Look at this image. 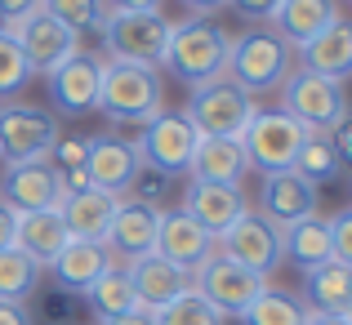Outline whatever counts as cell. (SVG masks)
Instances as JSON below:
<instances>
[{"label": "cell", "mask_w": 352, "mask_h": 325, "mask_svg": "<svg viewBox=\"0 0 352 325\" xmlns=\"http://www.w3.org/2000/svg\"><path fill=\"white\" fill-rule=\"evenodd\" d=\"M138 170H143V165H138L134 143H125V138H116V134H98V138H89V152H85L89 188L112 192V197H125V192L134 188Z\"/></svg>", "instance_id": "cell-17"}, {"label": "cell", "mask_w": 352, "mask_h": 325, "mask_svg": "<svg viewBox=\"0 0 352 325\" xmlns=\"http://www.w3.org/2000/svg\"><path fill=\"white\" fill-rule=\"evenodd\" d=\"M214 245H219L223 258H232V263L250 267V272H258V276H267L281 263V227L267 223L263 214H245L236 227H228Z\"/></svg>", "instance_id": "cell-13"}, {"label": "cell", "mask_w": 352, "mask_h": 325, "mask_svg": "<svg viewBox=\"0 0 352 325\" xmlns=\"http://www.w3.org/2000/svg\"><path fill=\"white\" fill-rule=\"evenodd\" d=\"M103 325H156V312L152 308H134V312H120V317L103 321Z\"/></svg>", "instance_id": "cell-41"}, {"label": "cell", "mask_w": 352, "mask_h": 325, "mask_svg": "<svg viewBox=\"0 0 352 325\" xmlns=\"http://www.w3.org/2000/svg\"><path fill=\"white\" fill-rule=\"evenodd\" d=\"M14 223H18V214L5 205V201H0V249L14 245Z\"/></svg>", "instance_id": "cell-43"}, {"label": "cell", "mask_w": 352, "mask_h": 325, "mask_svg": "<svg viewBox=\"0 0 352 325\" xmlns=\"http://www.w3.org/2000/svg\"><path fill=\"white\" fill-rule=\"evenodd\" d=\"M339 170H344V156H339L335 138L330 134H308V143L299 147V161H294V174H303L312 188H321V183L339 179Z\"/></svg>", "instance_id": "cell-30"}, {"label": "cell", "mask_w": 352, "mask_h": 325, "mask_svg": "<svg viewBox=\"0 0 352 325\" xmlns=\"http://www.w3.org/2000/svg\"><path fill=\"white\" fill-rule=\"evenodd\" d=\"M183 5H188V9H197L201 18H210V14H219V9H223L228 0H183Z\"/></svg>", "instance_id": "cell-45"}, {"label": "cell", "mask_w": 352, "mask_h": 325, "mask_svg": "<svg viewBox=\"0 0 352 325\" xmlns=\"http://www.w3.org/2000/svg\"><path fill=\"white\" fill-rule=\"evenodd\" d=\"M107 267H112V254H107V245H94V240H67L63 254L54 258V276L72 294H89Z\"/></svg>", "instance_id": "cell-24"}, {"label": "cell", "mask_w": 352, "mask_h": 325, "mask_svg": "<svg viewBox=\"0 0 352 325\" xmlns=\"http://www.w3.org/2000/svg\"><path fill=\"white\" fill-rule=\"evenodd\" d=\"M0 201H5L14 214L27 210H58L67 201L63 192V170L50 161H27V165H9L5 183H0Z\"/></svg>", "instance_id": "cell-12"}, {"label": "cell", "mask_w": 352, "mask_h": 325, "mask_svg": "<svg viewBox=\"0 0 352 325\" xmlns=\"http://www.w3.org/2000/svg\"><path fill=\"white\" fill-rule=\"evenodd\" d=\"M58 143V116L27 103H5L0 107V161L5 165H27V161H50Z\"/></svg>", "instance_id": "cell-9"}, {"label": "cell", "mask_w": 352, "mask_h": 325, "mask_svg": "<svg viewBox=\"0 0 352 325\" xmlns=\"http://www.w3.org/2000/svg\"><path fill=\"white\" fill-rule=\"evenodd\" d=\"M303 67L317 71V76L339 80V85H344V76H352V23L348 18L330 23L317 41L303 45Z\"/></svg>", "instance_id": "cell-26"}, {"label": "cell", "mask_w": 352, "mask_h": 325, "mask_svg": "<svg viewBox=\"0 0 352 325\" xmlns=\"http://www.w3.org/2000/svg\"><path fill=\"white\" fill-rule=\"evenodd\" d=\"M161 76L143 63H103V89H98V111L116 125H147L161 107Z\"/></svg>", "instance_id": "cell-3"}, {"label": "cell", "mask_w": 352, "mask_h": 325, "mask_svg": "<svg viewBox=\"0 0 352 325\" xmlns=\"http://www.w3.org/2000/svg\"><path fill=\"white\" fill-rule=\"evenodd\" d=\"M303 325H348V317H326V312H308Z\"/></svg>", "instance_id": "cell-46"}, {"label": "cell", "mask_w": 352, "mask_h": 325, "mask_svg": "<svg viewBox=\"0 0 352 325\" xmlns=\"http://www.w3.org/2000/svg\"><path fill=\"white\" fill-rule=\"evenodd\" d=\"M348 325H352V308H348Z\"/></svg>", "instance_id": "cell-47"}, {"label": "cell", "mask_w": 352, "mask_h": 325, "mask_svg": "<svg viewBox=\"0 0 352 325\" xmlns=\"http://www.w3.org/2000/svg\"><path fill=\"white\" fill-rule=\"evenodd\" d=\"M254 111H258L254 98L223 76V80H210V85L192 89L183 116L192 120V129H197L201 138H241L245 125L254 120Z\"/></svg>", "instance_id": "cell-6"}, {"label": "cell", "mask_w": 352, "mask_h": 325, "mask_svg": "<svg viewBox=\"0 0 352 325\" xmlns=\"http://www.w3.org/2000/svg\"><path fill=\"white\" fill-rule=\"evenodd\" d=\"M103 9H161V0H103Z\"/></svg>", "instance_id": "cell-44"}, {"label": "cell", "mask_w": 352, "mask_h": 325, "mask_svg": "<svg viewBox=\"0 0 352 325\" xmlns=\"http://www.w3.org/2000/svg\"><path fill=\"white\" fill-rule=\"evenodd\" d=\"M5 32L14 36V45L23 49V58H27V67H32V76H36V71H45V76H50V71L63 67L72 54H80V36L67 32L58 18H50L41 5H36L32 14H23L18 23H9Z\"/></svg>", "instance_id": "cell-10"}, {"label": "cell", "mask_w": 352, "mask_h": 325, "mask_svg": "<svg viewBox=\"0 0 352 325\" xmlns=\"http://www.w3.org/2000/svg\"><path fill=\"white\" fill-rule=\"evenodd\" d=\"M32 80V67H27V58H23V49L14 45V36L0 27V98H9V94H18V89Z\"/></svg>", "instance_id": "cell-35"}, {"label": "cell", "mask_w": 352, "mask_h": 325, "mask_svg": "<svg viewBox=\"0 0 352 325\" xmlns=\"http://www.w3.org/2000/svg\"><path fill=\"white\" fill-rule=\"evenodd\" d=\"M192 290H197L206 303H214L223 317H241V312H245L250 303L267 290V276L250 272V267L232 263V258H223L214 249V254H210V263L192 272Z\"/></svg>", "instance_id": "cell-11"}, {"label": "cell", "mask_w": 352, "mask_h": 325, "mask_svg": "<svg viewBox=\"0 0 352 325\" xmlns=\"http://www.w3.org/2000/svg\"><path fill=\"white\" fill-rule=\"evenodd\" d=\"M0 325H32V312L23 303H5L0 299Z\"/></svg>", "instance_id": "cell-40"}, {"label": "cell", "mask_w": 352, "mask_h": 325, "mask_svg": "<svg viewBox=\"0 0 352 325\" xmlns=\"http://www.w3.org/2000/svg\"><path fill=\"white\" fill-rule=\"evenodd\" d=\"M228 49H232V36L219 23L192 14L183 23L170 27V49H165V67L183 80V85L201 89L210 80L228 76Z\"/></svg>", "instance_id": "cell-1"}, {"label": "cell", "mask_w": 352, "mask_h": 325, "mask_svg": "<svg viewBox=\"0 0 352 325\" xmlns=\"http://www.w3.org/2000/svg\"><path fill=\"white\" fill-rule=\"evenodd\" d=\"M228 5L236 9V14H245V18H276V9H281V0H228Z\"/></svg>", "instance_id": "cell-38"}, {"label": "cell", "mask_w": 352, "mask_h": 325, "mask_svg": "<svg viewBox=\"0 0 352 325\" xmlns=\"http://www.w3.org/2000/svg\"><path fill=\"white\" fill-rule=\"evenodd\" d=\"M197 143H201V134L192 129V120L183 111H156L143 125L134 152H138V165H147L152 174H188Z\"/></svg>", "instance_id": "cell-8"}, {"label": "cell", "mask_w": 352, "mask_h": 325, "mask_svg": "<svg viewBox=\"0 0 352 325\" xmlns=\"http://www.w3.org/2000/svg\"><path fill=\"white\" fill-rule=\"evenodd\" d=\"M330 254H335V263L352 267V210L330 218Z\"/></svg>", "instance_id": "cell-36"}, {"label": "cell", "mask_w": 352, "mask_h": 325, "mask_svg": "<svg viewBox=\"0 0 352 325\" xmlns=\"http://www.w3.org/2000/svg\"><path fill=\"white\" fill-rule=\"evenodd\" d=\"M183 214H188L192 223H201V227H206V236L219 240L228 227H236V223L250 214V205H245V192H241V188L192 179L188 192H183Z\"/></svg>", "instance_id": "cell-16"}, {"label": "cell", "mask_w": 352, "mask_h": 325, "mask_svg": "<svg viewBox=\"0 0 352 325\" xmlns=\"http://www.w3.org/2000/svg\"><path fill=\"white\" fill-rule=\"evenodd\" d=\"M156 227H161V210L143 205V201H134V197H120L112 232H107L103 245L120 249L125 258H143V254L156 249Z\"/></svg>", "instance_id": "cell-21"}, {"label": "cell", "mask_w": 352, "mask_h": 325, "mask_svg": "<svg viewBox=\"0 0 352 325\" xmlns=\"http://www.w3.org/2000/svg\"><path fill=\"white\" fill-rule=\"evenodd\" d=\"M116 205H120V197H112V192L85 188V192H76V197L63 201L58 218H63V227H67L72 240H94V245H103L107 232H112Z\"/></svg>", "instance_id": "cell-19"}, {"label": "cell", "mask_w": 352, "mask_h": 325, "mask_svg": "<svg viewBox=\"0 0 352 325\" xmlns=\"http://www.w3.org/2000/svg\"><path fill=\"white\" fill-rule=\"evenodd\" d=\"M303 321H308V303H299L290 290H272V285L241 312V325H303Z\"/></svg>", "instance_id": "cell-29"}, {"label": "cell", "mask_w": 352, "mask_h": 325, "mask_svg": "<svg viewBox=\"0 0 352 325\" xmlns=\"http://www.w3.org/2000/svg\"><path fill=\"white\" fill-rule=\"evenodd\" d=\"M281 111L299 120L308 134H335L348 120V94L339 80L317 76V71H290L281 85Z\"/></svg>", "instance_id": "cell-4"}, {"label": "cell", "mask_w": 352, "mask_h": 325, "mask_svg": "<svg viewBox=\"0 0 352 325\" xmlns=\"http://www.w3.org/2000/svg\"><path fill=\"white\" fill-rule=\"evenodd\" d=\"M85 152H89V138H63V143H54V161H58V170H76V165H85Z\"/></svg>", "instance_id": "cell-37"}, {"label": "cell", "mask_w": 352, "mask_h": 325, "mask_svg": "<svg viewBox=\"0 0 352 325\" xmlns=\"http://www.w3.org/2000/svg\"><path fill=\"white\" fill-rule=\"evenodd\" d=\"M317 205H321V192L303 174H294V170L263 174V218L267 223L285 227V223H299V218L317 214Z\"/></svg>", "instance_id": "cell-18"}, {"label": "cell", "mask_w": 352, "mask_h": 325, "mask_svg": "<svg viewBox=\"0 0 352 325\" xmlns=\"http://www.w3.org/2000/svg\"><path fill=\"white\" fill-rule=\"evenodd\" d=\"M245 152H241V138H201L197 156H192V179L201 183H228L241 188V174H245Z\"/></svg>", "instance_id": "cell-28"}, {"label": "cell", "mask_w": 352, "mask_h": 325, "mask_svg": "<svg viewBox=\"0 0 352 325\" xmlns=\"http://www.w3.org/2000/svg\"><path fill=\"white\" fill-rule=\"evenodd\" d=\"M330 138H335V147H339V156H344V165H352V116H348Z\"/></svg>", "instance_id": "cell-42"}, {"label": "cell", "mask_w": 352, "mask_h": 325, "mask_svg": "<svg viewBox=\"0 0 352 325\" xmlns=\"http://www.w3.org/2000/svg\"><path fill=\"white\" fill-rule=\"evenodd\" d=\"M276 36L294 49H303L308 41H317L330 23H339V0H281L276 9Z\"/></svg>", "instance_id": "cell-23"}, {"label": "cell", "mask_w": 352, "mask_h": 325, "mask_svg": "<svg viewBox=\"0 0 352 325\" xmlns=\"http://www.w3.org/2000/svg\"><path fill=\"white\" fill-rule=\"evenodd\" d=\"M67 227H63L58 210H27L14 223V249H23L36 267H54V258L67 245Z\"/></svg>", "instance_id": "cell-22"}, {"label": "cell", "mask_w": 352, "mask_h": 325, "mask_svg": "<svg viewBox=\"0 0 352 325\" xmlns=\"http://www.w3.org/2000/svg\"><path fill=\"white\" fill-rule=\"evenodd\" d=\"M36 5L45 9L50 18H58L67 32H76V36H85V32H98L103 27V0H36Z\"/></svg>", "instance_id": "cell-33"}, {"label": "cell", "mask_w": 352, "mask_h": 325, "mask_svg": "<svg viewBox=\"0 0 352 325\" xmlns=\"http://www.w3.org/2000/svg\"><path fill=\"white\" fill-rule=\"evenodd\" d=\"M41 285V267L23 254V249H0V299L5 303H23L32 299V290Z\"/></svg>", "instance_id": "cell-32"}, {"label": "cell", "mask_w": 352, "mask_h": 325, "mask_svg": "<svg viewBox=\"0 0 352 325\" xmlns=\"http://www.w3.org/2000/svg\"><path fill=\"white\" fill-rule=\"evenodd\" d=\"M290 76V45L276 32H245L228 49V80L241 85L250 98L281 89Z\"/></svg>", "instance_id": "cell-5"}, {"label": "cell", "mask_w": 352, "mask_h": 325, "mask_svg": "<svg viewBox=\"0 0 352 325\" xmlns=\"http://www.w3.org/2000/svg\"><path fill=\"white\" fill-rule=\"evenodd\" d=\"M170 18L161 9H107L103 14V45L116 63H143V67H165L170 49Z\"/></svg>", "instance_id": "cell-2"}, {"label": "cell", "mask_w": 352, "mask_h": 325, "mask_svg": "<svg viewBox=\"0 0 352 325\" xmlns=\"http://www.w3.org/2000/svg\"><path fill=\"white\" fill-rule=\"evenodd\" d=\"M303 294H308V312L348 317V308H352V267L330 258V263L303 272Z\"/></svg>", "instance_id": "cell-27"}, {"label": "cell", "mask_w": 352, "mask_h": 325, "mask_svg": "<svg viewBox=\"0 0 352 325\" xmlns=\"http://www.w3.org/2000/svg\"><path fill=\"white\" fill-rule=\"evenodd\" d=\"M281 258H290L299 272H312V267L330 263V218L308 214L299 223H285L281 227Z\"/></svg>", "instance_id": "cell-25"}, {"label": "cell", "mask_w": 352, "mask_h": 325, "mask_svg": "<svg viewBox=\"0 0 352 325\" xmlns=\"http://www.w3.org/2000/svg\"><path fill=\"white\" fill-rule=\"evenodd\" d=\"M98 89H103V63L89 54H72L63 67L50 71V98L58 116H89L98 107Z\"/></svg>", "instance_id": "cell-15"}, {"label": "cell", "mask_w": 352, "mask_h": 325, "mask_svg": "<svg viewBox=\"0 0 352 325\" xmlns=\"http://www.w3.org/2000/svg\"><path fill=\"white\" fill-rule=\"evenodd\" d=\"M89 308H94L98 321H112L120 312H134L138 299H134V285H129V272L107 267V272L94 281V290H89Z\"/></svg>", "instance_id": "cell-31"}, {"label": "cell", "mask_w": 352, "mask_h": 325, "mask_svg": "<svg viewBox=\"0 0 352 325\" xmlns=\"http://www.w3.org/2000/svg\"><path fill=\"white\" fill-rule=\"evenodd\" d=\"M214 236H206V227L201 223H192L183 210H161V227H156V258H165V263H174L179 272H197V267L210 263V254H214Z\"/></svg>", "instance_id": "cell-14"}, {"label": "cell", "mask_w": 352, "mask_h": 325, "mask_svg": "<svg viewBox=\"0 0 352 325\" xmlns=\"http://www.w3.org/2000/svg\"><path fill=\"white\" fill-rule=\"evenodd\" d=\"M32 9H36V0H0V23H18V18H23V14H32Z\"/></svg>", "instance_id": "cell-39"}, {"label": "cell", "mask_w": 352, "mask_h": 325, "mask_svg": "<svg viewBox=\"0 0 352 325\" xmlns=\"http://www.w3.org/2000/svg\"><path fill=\"white\" fill-rule=\"evenodd\" d=\"M308 143V129L299 120H290L285 111H254V120L241 134V152L245 165L258 174H276V170H294L299 147Z\"/></svg>", "instance_id": "cell-7"}, {"label": "cell", "mask_w": 352, "mask_h": 325, "mask_svg": "<svg viewBox=\"0 0 352 325\" xmlns=\"http://www.w3.org/2000/svg\"><path fill=\"white\" fill-rule=\"evenodd\" d=\"M129 285H134L138 308L161 312L183 290H192V276L179 272L174 263H165V258H156V254H143V258H129Z\"/></svg>", "instance_id": "cell-20"}, {"label": "cell", "mask_w": 352, "mask_h": 325, "mask_svg": "<svg viewBox=\"0 0 352 325\" xmlns=\"http://www.w3.org/2000/svg\"><path fill=\"white\" fill-rule=\"evenodd\" d=\"M228 317L214 308V303H206L197 290H183L174 303H165L161 312H156V325H223Z\"/></svg>", "instance_id": "cell-34"}]
</instances>
